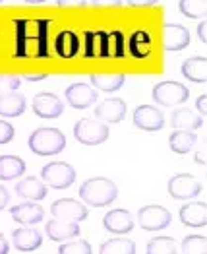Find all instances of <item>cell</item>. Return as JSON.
I'll list each match as a JSON object with an SVG mask.
<instances>
[{
    "mask_svg": "<svg viewBox=\"0 0 207 254\" xmlns=\"http://www.w3.org/2000/svg\"><path fill=\"white\" fill-rule=\"evenodd\" d=\"M78 190H80V198L83 202L93 206V208H104V206L112 204L118 196L116 185L106 177L87 179Z\"/></svg>",
    "mask_w": 207,
    "mask_h": 254,
    "instance_id": "obj_1",
    "label": "cell"
},
{
    "mask_svg": "<svg viewBox=\"0 0 207 254\" xmlns=\"http://www.w3.org/2000/svg\"><path fill=\"white\" fill-rule=\"evenodd\" d=\"M27 144H29V149L37 155H43V157L58 155L66 148V136L58 128H37L31 132Z\"/></svg>",
    "mask_w": 207,
    "mask_h": 254,
    "instance_id": "obj_2",
    "label": "cell"
},
{
    "mask_svg": "<svg viewBox=\"0 0 207 254\" xmlns=\"http://www.w3.org/2000/svg\"><path fill=\"white\" fill-rule=\"evenodd\" d=\"M43 183L54 190L70 189L76 181V169L66 161H51L41 169Z\"/></svg>",
    "mask_w": 207,
    "mask_h": 254,
    "instance_id": "obj_3",
    "label": "cell"
},
{
    "mask_svg": "<svg viewBox=\"0 0 207 254\" xmlns=\"http://www.w3.org/2000/svg\"><path fill=\"white\" fill-rule=\"evenodd\" d=\"M74 136L83 146H101L108 140L110 128L97 119H80L74 127Z\"/></svg>",
    "mask_w": 207,
    "mask_h": 254,
    "instance_id": "obj_4",
    "label": "cell"
},
{
    "mask_svg": "<svg viewBox=\"0 0 207 254\" xmlns=\"http://www.w3.org/2000/svg\"><path fill=\"white\" fill-rule=\"evenodd\" d=\"M153 99L161 107L182 105L190 99V89L180 82H159L153 85Z\"/></svg>",
    "mask_w": 207,
    "mask_h": 254,
    "instance_id": "obj_5",
    "label": "cell"
},
{
    "mask_svg": "<svg viewBox=\"0 0 207 254\" xmlns=\"http://www.w3.org/2000/svg\"><path fill=\"white\" fill-rule=\"evenodd\" d=\"M172 213L163 206H144L138 212V223L144 231H163L170 225Z\"/></svg>",
    "mask_w": 207,
    "mask_h": 254,
    "instance_id": "obj_6",
    "label": "cell"
},
{
    "mask_svg": "<svg viewBox=\"0 0 207 254\" xmlns=\"http://www.w3.org/2000/svg\"><path fill=\"white\" fill-rule=\"evenodd\" d=\"M168 194L174 198V200H190V198H196L200 192H202V183L194 177V175H188V173H178L174 177L168 179Z\"/></svg>",
    "mask_w": 207,
    "mask_h": 254,
    "instance_id": "obj_7",
    "label": "cell"
},
{
    "mask_svg": "<svg viewBox=\"0 0 207 254\" xmlns=\"http://www.w3.org/2000/svg\"><path fill=\"white\" fill-rule=\"evenodd\" d=\"M31 109L39 119H58L64 113V103L58 95L43 91L33 97Z\"/></svg>",
    "mask_w": 207,
    "mask_h": 254,
    "instance_id": "obj_8",
    "label": "cell"
},
{
    "mask_svg": "<svg viewBox=\"0 0 207 254\" xmlns=\"http://www.w3.org/2000/svg\"><path fill=\"white\" fill-rule=\"evenodd\" d=\"M51 213H52V217H56V219H62V221H83V219H87V208L80 204L78 200H74V198H60V200H56L52 206H51Z\"/></svg>",
    "mask_w": 207,
    "mask_h": 254,
    "instance_id": "obj_9",
    "label": "cell"
},
{
    "mask_svg": "<svg viewBox=\"0 0 207 254\" xmlns=\"http://www.w3.org/2000/svg\"><path fill=\"white\" fill-rule=\"evenodd\" d=\"M126 111H128V105H126L124 99L108 97L95 107V119L104 123V125H116V123L124 121Z\"/></svg>",
    "mask_w": 207,
    "mask_h": 254,
    "instance_id": "obj_10",
    "label": "cell"
},
{
    "mask_svg": "<svg viewBox=\"0 0 207 254\" xmlns=\"http://www.w3.org/2000/svg\"><path fill=\"white\" fill-rule=\"evenodd\" d=\"M134 125L145 130V132H159L165 127V117L163 113L153 105H140L134 111Z\"/></svg>",
    "mask_w": 207,
    "mask_h": 254,
    "instance_id": "obj_11",
    "label": "cell"
},
{
    "mask_svg": "<svg viewBox=\"0 0 207 254\" xmlns=\"http://www.w3.org/2000/svg\"><path fill=\"white\" fill-rule=\"evenodd\" d=\"M97 99H99V93L91 84L78 82V84H72L66 89V101L74 109H87V107L95 105Z\"/></svg>",
    "mask_w": 207,
    "mask_h": 254,
    "instance_id": "obj_12",
    "label": "cell"
},
{
    "mask_svg": "<svg viewBox=\"0 0 207 254\" xmlns=\"http://www.w3.org/2000/svg\"><path fill=\"white\" fill-rule=\"evenodd\" d=\"M163 43L168 53L184 51L190 45V31L180 23H165L163 25Z\"/></svg>",
    "mask_w": 207,
    "mask_h": 254,
    "instance_id": "obj_13",
    "label": "cell"
},
{
    "mask_svg": "<svg viewBox=\"0 0 207 254\" xmlns=\"http://www.w3.org/2000/svg\"><path fill=\"white\" fill-rule=\"evenodd\" d=\"M103 227L112 235H126L134 229V217L128 210L116 208L104 213Z\"/></svg>",
    "mask_w": 207,
    "mask_h": 254,
    "instance_id": "obj_14",
    "label": "cell"
},
{
    "mask_svg": "<svg viewBox=\"0 0 207 254\" xmlns=\"http://www.w3.org/2000/svg\"><path fill=\"white\" fill-rule=\"evenodd\" d=\"M45 231L49 235V239L54 243H64V241H70V239H76L78 235H82L78 221H62L56 217L47 223Z\"/></svg>",
    "mask_w": 207,
    "mask_h": 254,
    "instance_id": "obj_15",
    "label": "cell"
},
{
    "mask_svg": "<svg viewBox=\"0 0 207 254\" xmlns=\"http://www.w3.org/2000/svg\"><path fill=\"white\" fill-rule=\"evenodd\" d=\"M10 215L16 223L20 225H37L39 221H43L45 217V210L39 204H33L31 200L25 202V204H18V206H12L10 208Z\"/></svg>",
    "mask_w": 207,
    "mask_h": 254,
    "instance_id": "obj_16",
    "label": "cell"
},
{
    "mask_svg": "<svg viewBox=\"0 0 207 254\" xmlns=\"http://www.w3.org/2000/svg\"><path fill=\"white\" fill-rule=\"evenodd\" d=\"M14 247L20 251V253H33L41 247L43 237L37 229L29 227V225H21L14 231Z\"/></svg>",
    "mask_w": 207,
    "mask_h": 254,
    "instance_id": "obj_17",
    "label": "cell"
},
{
    "mask_svg": "<svg viewBox=\"0 0 207 254\" xmlns=\"http://www.w3.org/2000/svg\"><path fill=\"white\" fill-rule=\"evenodd\" d=\"M170 125L176 130H198V128L204 127V117L196 111H190L186 107L182 109H176L170 117Z\"/></svg>",
    "mask_w": 207,
    "mask_h": 254,
    "instance_id": "obj_18",
    "label": "cell"
},
{
    "mask_svg": "<svg viewBox=\"0 0 207 254\" xmlns=\"http://www.w3.org/2000/svg\"><path fill=\"white\" fill-rule=\"evenodd\" d=\"M16 194L23 200L39 202L47 196V185L39 179H35V177H25L16 185Z\"/></svg>",
    "mask_w": 207,
    "mask_h": 254,
    "instance_id": "obj_19",
    "label": "cell"
},
{
    "mask_svg": "<svg viewBox=\"0 0 207 254\" xmlns=\"http://www.w3.org/2000/svg\"><path fill=\"white\" fill-rule=\"evenodd\" d=\"M180 221L188 227H206L207 208L204 202H192L180 208Z\"/></svg>",
    "mask_w": 207,
    "mask_h": 254,
    "instance_id": "obj_20",
    "label": "cell"
},
{
    "mask_svg": "<svg viewBox=\"0 0 207 254\" xmlns=\"http://www.w3.org/2000/svg\"><path fill=\"white\" fill-rule=\"evenodd\" d=\"M54 53L60 59H74L80 53V37L68 29L60 31L54 39Z\"/></svg>",
    "mask_w": 207,
    "mask_h": 254,
    "instance_id": "obj_21",
    "label": "cell"
},
{
    "mask_svg": "<svg viewBox=\"0 0 207 254\" xmlns=\"http://www.w3.org/2000/svg\"><path fill=\"white\" fill-rule=\"evenodd\" d=\"M182 76L194 84L207 82V59L206 57H192L182 63Z\"/></svg>",
    "mask_w": 207,
    "mask_h": 254,
    "instance_id": "obj_22",
    "label": "cell"
},
{
    "mask_svg": "<svg viewBox=\"0 0 207 254\" xmlns=\"http://www.w3.org/2000/svg\"><path fill=\"white\" fill-rule=\"evenodd\" d=\"M25 111V97L18 93H2L0 95V117L18 119Z\"/></svg>",
    "mask_w": 207,
    "mask_h": 254,
    "instance_id": "obj_23",
    "label": "cell"
},
{
    "mask_svg": "<svg viewBox=\"0 0 207 254\" xmlns=\"http://www.w3.org/2000/svg\"><path fill=\"white\" fill-rule=\"evenodd\" d=\"M91 85L97 91H104V93H112L118 91L126 82L124 74H91L89 76Z\"/></svg>",
    "mask_w": 207,
    "mask_h": 254,
    "instance_id": "obj_24",
    "label": "cell"
},
{
    "mask_svg": "<svg viewBox=\"0 0 207 254\" xmlns=\"http://www.w3.org/2000/svg\"><path fill=\"white\" fill-rule=\"evenodd\" d=\"M128 51L134 59H147L151 55V37L144 29H138L128 39Z\"/></svg>",
    "mask_w": 207,
    "mask_h": 254,
    "instance_id": "obj_25",
    "label": "cell"
},
{
    "mask_svg": "<svg viewBox=\"0 0 207 254\" xmlns=\"http://www.w3.org/2000/svg\"><path fill=\"white\" fill-rule=\"evenodd\" d=\"M25 173V161L18 155H0V181H14Z\"/></svg>",
    "mask_w": 207,
    "mask_h": 254,
    "instance_id": "obj_26",
    "label": "cell"
},
{
    "mask_svg": "<svg viewBox=\"0 0 207 254\" xmlns=\"http://www.w3.org/2000/svg\"><path fill=\"white\" fill-rule=\"evenodd\" d=\"M196 142H198V138H196V134L192 130H174L170 134V138H168V146L178 155L188 153L190 149L196 146Z\"/></svg>",
    "mask_w": 207,
    "mask_h": 254,
    "instance_id": "obj_27",
    "label": "cell"
},
{
    "mask_svg": "<svg viewBox=\"0 0 207 254\" xmlns=\"http://www.w3.org/2000/svg\"><path fill=\"white\" fill-rule=\"evenodd\" d=\"M99 253L103 254H134L136 253V243L124 239V237H114V239H108L106 243L101 245Z\"/></svg>",
    "mask_w": 207,
    "mask_h": 254,
    "instance_id": "obj_28",
    "label": "cell"
},
{
    "mask_svg": "<svg viewBox=\"0 0 207 254\" xmlns=\"http://www.w3.org/2000/svg\"><path fill=\"white\" fill-rule=\"evenodd\" d=\"M178 10L192 20H206L207 14V0H180Z\"/></svg>",
    "mask_w": 207,
    "mask_h": 254,
    "instance_id": "obj_29",
    "label": "cell"
},
{
    "mask_svg": "<svg viewBox=\"0 0 207 254\" xmlns=\"http://www.w3.org/2000/svg\"><path fill=\"white\" fill-rule=\"evenodd\" d=\"M147 254H174L176 253V245L170 237H155L147 243Z\"/></svg>",
    "mask_w": 207,
    "mask_h": 254,
    "instance_id": "obj_30",
    "label": "cell"
},
{
    "mask_svg": "<svg viewBox=\"0 0 207 254\" xmlns=\"http://www.w3.org/2000/svg\"><path fill=\"white\" fill-rule=\"evenodd\" d=\"M93 249L87 241L82 239H70V241H64L62 245L58 247V254H91Z\"/></svg>",
    "mask_w": 207,
    "mask_h": 254,
    "instance_id": "obj_31",
    "label": "cell"
},
{
    "mask_svg": "<svg viewBox=\"0 0 207 254\" xmlns=\"http://www.w3.org/2000/svg\"><path fill=\"white\" fill-rule=\"evenodd\" d=\"M182 253L186 254H206L207 241L202 235H190L182 241Z\"/></svg>",
    "mask_w": 207,
    "mask_h": 254,
    "instance_id": "obj_32",
    "label": "cell"
},
{
    "mask_svg": "<svg viewBox=\"0 0 207 254\" xmlns=\"http://www.w3.org/2000/svg\"><path fill=\"white\" fill-rule=\"evenodd\" d=\"M20 85H21V78L0 74V91H14V89H20Z\"/></svg>",
    "mask_w": 207,
    "mask_h": 254,
    "instance_id": "obj_33",
    "label": "cell"
},
{
    "mask_svg": "<svg viewBox=\"0 0 207 254\" xmlns=\"http://www.w3.org/2000/svg\"><path fill=\"white\" fill-rule=\"evenodd\" d=\"M14 134H16V130H14V127H12L10 123L0 121V144H2V146H4V144H10V142L14 140Z\"/></svg>",
    "mask_w": 207,
    "mask_h": 254,
    "instance_id": "obj_34",
    "label": "cell"
},
{
    "mask_svg": "<svg viewBox=\"0 0 207 254\" xmlns=\"http://www.w3.org/2000/svg\"><path fill=\"white\" fill-rule=\"evenodd\" d=\"M159 0H126V4L134 6V8H147V6H155Z\"/></svg>",
    "mask_w": 207,
    "mask_h": 254,
    "instance_id": "obj_35",
    "label": "cell"
},
{
    "mask_svg": "<svg viewBox=\"0 0 207 254\" xmlns=\"http://www.w3.org/2000/svg\"><path fill=\"white\" fill-rule=\"evenodd\" d=\"M196 107H198V113H200V115L206 119V111H207V95H206V93L198 97V101H196Z\"/></svg>",
    "mask_w": 207,
    "mask_h": 254,
    "instance_id": "obj_36",
    "label": "cell"
},
{
    "mask_svg": "<svg viewBox=\"0 0 207 254\" xmlns=\"http://www.w3.org/2000/svg\"><path fill=\"white\" fill-rule=\"evenodd\" d=\"M198 37H200V41L207 45V21H200V25H198Z\"/></svg>",
    "mask_w": 207,
    "mask_h": 254,
    "instance_id": "obj_37",
    "label": "cell"
},
{
    "mask_svg": "<svg viewBox=\"0 0 207 254\" xmlns=\"http://www.w3.org/2000/svg\"><path fill=\"white\" fill-rule=\"evenodd\" d=\"M10 204V192L6 190L4 187H0V212Z\"/></svg>",
    "mask_w": 207,
    "mask_h": 254,
    "instance_id": "obj_38",
    "label": "cell"
},
{
    "mask_svg": "<svg viewBox=\"0 0 207 254\" xmlns=\"http://www.w3.org/2000/svg\"><path fill=\"white\" fill-rule=\"evenodd\" d=\"M56 4L64 6V8H68V6H85L87 0H56Z\"/></svg>",
    "mask_w": 207,
    "mask_h": 254,
    "instance_id": "obj_39",
    "label": "cell"
},
{
    "mask_svg": "<svg viewBox=\"0 0 207 254\" xmlns=\"http://www.w3.org/2000/svg\"><path fill=\"white\" fill-rule=\"evenodd\" d=\"M93 6H120L122 0H91Z\"/></svg>",
    "mask_w": 207,
    "mask_h": 254,
    "instance_id": "obj_40",
    "label": "cell"
},
{
    "mask_svg": "<svg viewBox=\"0 0 207 254\" xmlns=\"http://www.w3.org/2000/svg\"><path fill=\"white\" fill-rule=\"evenodd\" d=\"M45 78H47V74H27V76H25V80L31 82V84H33V82H41Z\"/></svg>",
    "mask_w": 207,
    "mask_h": 254,
    "instance_id": "obj_41",
    "label": "cell"
},
{
    "mask_svg": "<svg viewBox=\"0 0 207 254\" xmlns=\"http://www.w3.org/2000/svg\"><path fill=\"white\" fill-rule=\"evenodd\" d=\"M10 253V245H8V241L0 235V254H8Z\"/></svg>",
    "mask_w": 207,
    "mask_h": 254,
    "instance_id": "obj_42",
    "label": "cell"
},
{
    "mask_svg": "<svg viewBox=\"0 0 207 254\" xmlns=\"http://www.w3.org/2000/svg\"><path fill=\"white\" fill-rule=\"evenodd\" d=\"M196 161H198L200 165H202V163H206V155H204L202 151H198V153H196Z\"/></svg>",
    "mask_w": 207,
    "mask_h": 254,
    "instance_id": "obj_43",
    "label": "cell"
},
{
    "mask_svg": "<svg viewBox=\"0 0 207 254\" xmlns=\"http://www.w3.org/2000/svg\"><path fill=\"white\" fill-rule=\"evenodd\" d=\"M25 4H43L45 0H23Z\"/></svg>",
    "mask_w": 207,
    "mask_h": 254,
    "instance_id": "obj_44",
    "label": "cell"
},
{
    "mask_svg": "<svg viewBox=\"0 0 207 254\" xmlns=\"http://www.w3.org/2000/svg\"><path fill=\"white\" fill-rule=\"evenodd\" d=\"M0 2H2V0H0Z\"/></svg>",
    "mask_w": 207,
    "mask_h": 254,
    "instance_id": "obj_45",
    "label": "cell"
}]
</instances>
